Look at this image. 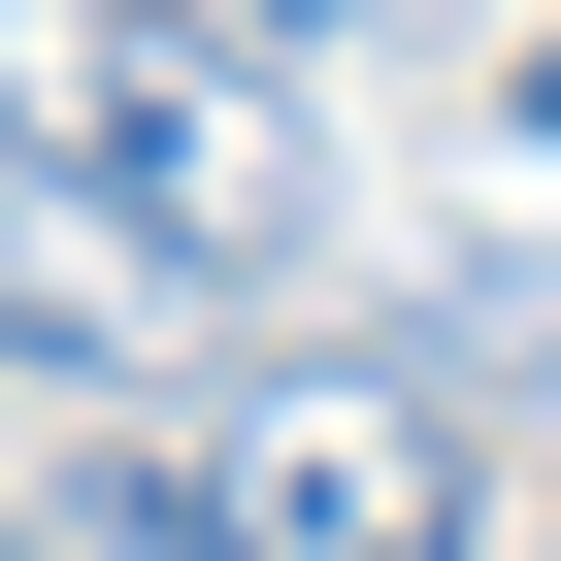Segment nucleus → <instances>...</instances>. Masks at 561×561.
<instances>
[{
    "mask_svg": "<svg viewBox=\"0 0 561 561\" xmlns=\"http://www.w3.org/2000/svg\"><path fill=\"white\" fill-rule=\"evenodd\" d=\"M0 133H34L100 231H165L198 298H298V264H331V133L264 100L231 34H165V0H0Z\"/></svg>",
    "mask_w": 561,
    "mask_h": 561,
    "instance_id": "f257e3e1",
    "label": "nucleus"
},
{
    "mask_svg": "<svg viewBox=\"0 0 561 561\" xmlns=\"http://www.w3.org/2000/svg\"><path fill=\"white\" fill-rule=\"evenodd\" d=\"M495 100H528V165H561V34H528V67H495Z\"/></svg>",
    "mask_w": 561,
    "mask_h": 561,
    "instance_id": "39448f33",
    "label": "nucleus"
},
{
    "mask_svg": "<svg viewBox=\"0 0 561 561\" xmlns=\"http://www.w3.org/2000/svg\"><path fill=\"white\" fill-rule=\"evenodd\" d=\"M430 34V0H264V67H397Z\"/></svg>",
    "mask_w": 561,
    "mask_h": 561,
    "instance_id": "20e7f679",
    "label": "nucleus"
},
{
    "mask_svg": "<svg viewBox=\"0 0 561 561\" xmlns=\"http://www.w3.org/2000/svg\"><path fill=\"white\" fill-rule=\"evenodd\" d=\"M165 528H198V561H462L495 462H462V397H430L397 331H331V364H231V397H198Z\"/></svg>",
    "mask_w": 561,
    "mask_h": 561,
    "instance_id": "f03ea898",
    "label": "nucleus"
},
{
    "mask_svg": "<svg viewBox=\"0 0 561 561\" xmlns=\"http://www.w3.org/2000/svg\"><path fill=\"white\" fill-rule=\"evenodd\" d=\"M165 331H198V264H165V231H100L34 133H0V364H165Z\"/></svg>",
    "mask_w": 561,
    "mask_h": 561,
    "instance_id": "7ed1b4c3",
    "label": "nucleus"
}]
</instances>
